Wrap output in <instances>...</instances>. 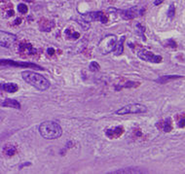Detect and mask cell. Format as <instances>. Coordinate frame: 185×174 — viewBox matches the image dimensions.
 Returning a JSON list of instances; mask_svg holds the SVG:
<instances>
[{"mask_svg": "<svg viewBox=\"0 0 185 174\" xmlns=\"http://www.w3.org/2000/svg\"><path fill=\"white\" fill-rule=\"evenodd\" d=\"M22 77L27 84L34 87L39 91H46L50 88V82L44 76L33 71H24L22 72Z\"/></svg>", "mask_w": 185, "mask_h": 174, "instance_id": "cell-1", "label": "cell"}, {"mask_svg": "<svg viewBox=\"0 0 185 174\" xmlns=\"http://www.w3.org/2000/svg\"><path fill=\"white\" fill-rule=\"evenodd\" d=\"M38 130L42 137L49 140L57 139L58 137H61L62 134V129L61 128V126L58 123H55L52 121H47L42 123L39 126Z\"/></svg>", "mask_w": 185, "mask_h": 174, "instance_id": "cell-2", "label": "cell"}, {"mask_svg": "<svg viewBox=\"0 0 185 174\" xmlns=\"http://www.w3.org/2000/svg\"><path fill=\"white\" fill-rule=\"evenodd\" d=\"M117 43V37L115 35H107L103 37L99 43V49L103 54H109L114 51Z\"/></svg>", "mask_w": 185, "mask_h": 174, "instance_id": "cell-3", "label": "cell"}, {"mask_svg": "<svg viewBox=\"0 0 185 174\" xmlns=\"http://www.w3.org/2000/svg\"><path fill=\"white\" fill-rule=\"evenodd\" d=\"M147 111V108L144 105L140 103H132L129 105H126L124 107L118 109L115 112L117 115H129V114H140L145 113Z\"/></svg>", "mask_w": 185, "mask_h": 174, "instance_id": "cell-4", "label": "cell"}, {"mask_svg": "<svg viewBox=\"0 0 185 174\" xmlns=\"http://www.w3.org/2000/svg\"><path fill=\"white\" fill-rule=\"evenodd\" d=\"M0 65L1 66H15V67H23V68H34L37 70H43V67L38 64L31 62H18L12 59H0Z\"/></svg>", "mask_w": 185, "mask_h": 174, "instance_id": "cell-5", "label": "cell"}, {"mask_svg": "<svg viewBox=\"0 0 185 174\" xmlns=\"http://www.w3.org/2000/svg\"><path fill=\"white\" fill-rule=\"evenodd\" d=\"M137 57L140 59H142V61L147 62H152V63H160L163 61V57L161 56L154 54L152 52H149V51H146V50L138 51Z\"/></svg>", "mask_w": 185, "mask_h": 174, "instance_id": "cell-6", "label": "cell"}, {"mask_svg": "<svg viewBox=\"0 0 185 174\" xmlns=\"http://www.w3.org/2000/svg\"><path fill=\"white\" fill-rule=\"evenodd\" d=\"M144 9H138L136 6L130 8L128 10H121L119 11L120 16L124 20H133L137 16H142L144 14Z\"/></svg>", "mask_w": 185, "mask_h": 174, "instance_id": "cell-7", "label": "cell"}, {"mask_svg": "<svg viewBox=\"0 0 185 174\" xmlns=\"http://www.w3.org/2000/svg\"><path fill=\"white\" fill-rule=\"evenodd\" d=\"M17 40V36L9 32L0 31V47L10 48Z\"/></svg>", "mask_w": 185, "mask_h": 174, "instance_id": "cell-8", "label": "cell"}, {"mask_svg": "<svg viewBox=\"0 0 185 174\" xmlns=\"http://www.w3.org/2000/svg\"><path fill=\"white\" fill-rule=\"evenodd\" d=\"M19 53L24 57L33 56L36 54V50L33 48L30 43H28L27 41H23L19 45Z\"/></svg>", "mask_w": 185, "mask_h": 174, "instance_id": "cell-9", "label": "cell"}, {"mask_svg": "<svg viewBox=\"0 0 185 174\" xmlns=\"http://www.w3.org/2000/svg\"><path fill=\"white\" fill-rule=\"evenodd\" d=\"M125 132V129L122 126H113V128L107 129L105 130V135L109 139H117L120 136L124 134Z\"/></svg>", "mask_w": 185, "mask_h": 174, "instance_id": "cell-10", "label": "cell"}, {"mask_svg": "<svg viewBox=\"0 0 185 174\" xmlns=\"http://www.w3.org/2000/svg\"><path fill=\"white\" fill-rule=\"evenodd\" d=\"M85 18H87V20L90 22H94V20H99L102 23H107L108 22V17L102 12H94L90 13L86 16H84Z\"/></svg>", "mask_w": 185, "mask_h": 174, "instance_id": "cell-11", "label": "cell"}, {"mask_svg": "<svg viewBox=\"0 0 185 174\" xmlns=\"http://www.w3.org/2000/svg\"><path fill=\"white\" fill-rule=\"evenodd\" d=\"M156 128L160 130L164 131V132H171L174 129L172 126V120L171 118H167L164 119V120H161L156 123Z\"/></svg>", "mask_w": 185, "mask_h": 174, "instance_id": "cell-12", "label": "cell"}, {"mask_svg": "<svg viewBox=\"0 0 185 174\" xmlns=\"http://www.w3.org/2000/svg\"><path fill=\"white\" fill-rule=\"evenodd\" d=\"M38 25H39V28H40L41 31L49 32L55 27V22H54V20H50L48 19L42 18L39 20Z\"/></svg>", "mask_w": 185, "mask_h": 174, "instance_id": "cell-13", "label": "cell"}, {"mask_svg": "<svg viewBox=\"0 0 185 174\" xmlns=\"http://www.w3.org/2000/svg\"><path fill=\"white\" fill-rule=\"evenodd\" d=\"M0 90L13 93L19 90V87L15 83H5V84H0Z\"/></svg>", "mask_w": 185, "mask_h": 174, "instance_id": "cell-14", "label": "cell"}, {"mask_svg": "<svg viewBox=\"0 0 185 174\" xmlns=\"http://www.w3.org/2000/svg\"><path fill=\"white\" fill-rule=\"evenodd\" d=\"M180 78H183V76H180V75H168V76H162L158 79L155 80V82L160 83V84H166L170 81H172V80H175V79H180Z\"/></svg>", "mask_w": 185, "mask_h": 174, "instance_id": "cell-15", "label": "cell"}, {"mask_svg": "<svg viewBox=\"0 0 185 174\" xmlns=\"http://www.w3.org/2000/svg\"><path fill=\"white\" fill-rule=\"evenodd\" d=\"M0 105L4 106V107H10V108H16V109L20 108V104L19 101H17L15 99H10V98H7L4 101H2Z\"/></svg>", "mask_w": 185, "mask_h": 174, "instance_id": "cell-16", "label": "cell"}, {"mask_svg": "<svg viewBox=\"0 0 185 174\" xmlns=\"http://www.w3.org/2000/svg\"><path fill=\"white\" fill-rule=\"evenodd\" d=\"M126 40V37L125 36H122L120 38V40L116 43V46H115V49L113 52L115 53L116 56H121L122 54L124 52V42Z\"/></svg>", "mask_w": 185, "mask_h": 174, "instance_id": "cell-17", "label": "cell"}, {"mask_svg": "<svg viewBox=\"0 0 185 174\" xmlns=\"http://www.w3.org/2000/svg\"><path fill=\"white\" fill-rule=\"evenodd\" d=\"M140 86V83L138 82H131V81H128L124 84H119V85H116L115 87V90L116 91H120L122 89H126V88H134V87H137Z\"/></svg>", "mask_w": 185, "mask_h": 174, "instance_id": "cell-18", "label": "cell"}, {"mask_svg": "<svg viewBox=\"0 0 185 174\" xmlns=\"http://www.w3.org/2000/svg\"><path fill=\"white\" fill-rule=\"evenodd\" d=\"M64 34H65V36L68 38V39H70V40H77L78 38L80 37V33L77 32V31H75L74 29H71V28L65 29Z\"/></svg>", "mask_w": 185, "mask_h": 174, "instance_id": "cell-19", "label": "cell"}, {"mask_svg": "<svg viewBox=\"0 0 185 174\" xmlns=\"http://www.w3.org/2000/svg\"><path fill=\"white\" fill-rule=\"evenodd\" d=\"M113 174H118V173H146L144 170H140L138 168H123V169H119V170L110 172Z\"/></svg>", "mask_w": 185, "mask_h": 174, "instance_id": "cell-20", "label": "cell"}, {"mask_svg": "<svg viewBox=\"0 0 185 174\" xmlns=\"http://www.w3.org/2000/svg\"><path fill=\"white\" fill-rule=\"evenodd\" d=\"M3 153L5 154L6 156H14L16 153H17V148L14 145H11V144H7L5 145V147L3 148Z\"/></svg>", "mask_w": 185, "mask_h": 174, "instance_id": "cell-21", "label": "cell"}, {"mask_svg": "<svg viewBox=\"0 0 185 174\" xmlns=\"http://www.w3.org/2000/svg\"><path fill=\"white\" fill-rule=\"evenodd\" d=\"M144 32H145V27L141 23H137L136 25V33L138 36H140L142 39H143V41L146 40L145 35H144Z\"/></svg>", "mask_w": 185, "mask_h": 174, "instance_id": "cell-22", "label": "cell"}, {"mask_svg": "<svg viewBox=\"0 0 185 174\" xmlns=\"http://www.w3.org/2000/svg\"><path fill=\"white\" fill-rule=\"evenodd\" d=\"M89 69L91 71L96 72V71H99L100 69V66H99V64L96 61H92L90 63V65H89Z\"/></svg>", "mask_w": 185, "mask_h": 174, "instance_id": "cell-23", "label": "cell"}, {"mask_svg": "<svg viewBox=\"0 0 185 174\" xmlns=\"http://www.w3.org/2000/svg\"><path fill=\"white\" fill-rule=\"evenodd\" d=\"M18 11L20 13V14H27V11H28V8L26 4L22 3V4H19L18 5Z\"/></svg>", "mask_w": 185, "mask_h": 174, "instance_id": "cell-24", "label": "cell"}, {"mask_svg": "<svg viewBox=\"0 0 185 174\" xmlns=\"http://www.w3.org/2000/svg\"><path fill=\"white\" fill-rule=\"evenodd\" d=\"M175 15V7L174 5H171L169 8V11H168V17L169 18H174Z\"/></svg>", "mask_w": 185, "mask_h": 174, "instance_id": "cell-25", "label": "cell"}, {"mask_svg": "<svg viewBox=\"0 0 185 174\" xmlns=\"http://www.w3.org/2000/svg\"><path fill=\"white\" fill-rule=\"evenodd\" d=\"M167 47H171V48H176V42L174 39H169L166 42V45Z\"/></svg>", "mask_w": 185, "mask_h": 174, "instance_id": "cell-26", "label": "cell"}, {"mask_svg": "<svg viewBox=\"0 0 185 174\" xmlns=\"http://www.w3.org/2000/svg\"><path fill=\"white\" fill-rule=\"evenodd\" d=\"M177 124H178V126H179V128H184V113L182 114V115L181 116H180V119H179V120H178V123H177Z\"/></svg>", "mask_w": 185, "mask_h": 174, "instance_id": "cell-27", "label": "cell"}, {"mask_svg": "<svg viewBox=\"0 0 185 174\" xmlns=\"http://www.w3.org/2000/svg\"><path fill=\"white\" fill-rule=\"evenodd\" d=\"M47 53H48L49 56H53V54H55V50L53 48H50V49L47 50Z\"/></svg>", "mask_w": 185, "mask_h": 174, "instance_id": "cell-28", "label": "cell"}, {"mask_svg": "<svg viewBox=\"0 0 185 174\" xmlns=\"http://www.w3.org/2000/svg\"><path fill=\"white\" fill-rule=\"evenodd\" d=\"M164 1H165V0H155V2H154V4L156 6H158V5H160V4H162Z\"/></svg>", "mask_w": 185, "mask_h": 174, "instance_id": "cell-29", "label": "cell"}, {"mask_svg": "<svg viewBox=\"0 0 185 174\" xmlns=\"http://www.w3.org/2000/svg\"><path fill=\"white\" fill-rule=\"evenodd\" d=\"M20 23H22V19H20V18L16 19V20H15V24H20Z\"/></svg>", "mask_w": 185, "mask_h": 174, "instance_id": "cell-30", "label": "cell"}, {"mask_svg": "<svg viewBox=\"0 0 185 174\" xmlns=\"http://www.w3.org/2000/svg\"><path fill=\"white\" fill-rule=\"evenodd\" d=\"M11 16H14V11L13 10L8 12V17H11Z\"/></svg>", "mask_w": 185, "mask_h": 174, "instance_id": "cell-31", "label": "cell"}]
</instances>
